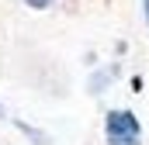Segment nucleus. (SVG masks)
Masks as SVG:
<instances>
[{
  "mask_svg": "<svg viewBox=\"0 0 149 145\" xmlns=\"http://www.w3.org/2000/svg\"><path fill=\"white\" fill-rule=\"evenodd\" d=\"M104 142L108 145H142V121L128 107H111L104 114Z\"/></svg>",
  "mask_w": 149,
  "mask_h": 145,
  "instance_id": "f257e3e1",
  "label": "nucleus"
},
{
  "mask_svg": "<svg viewBox=\"0 0 149 145\" xmlns=\"http://www.w3.org/2000/svg\"><path fill=\"white\" fill-rule=\"evenodd\" d=\"M111 79H114V66H111V69L94 72V79H90V93H101L104 86H111Z\"/></svg>",
  "mask_w": 149,
  "mask_h": 145,
  "instance_id": "f03ea898",
  "label": "nucleus"
},
{
  "mask_svg": "<svg viewBox=\"0 0 149 145\" xmlns=\"http://www.w3.org/2000/svg\"><path fill=\"white\" fill-rule=\"evenodd\" d=\"M17 128H21V131H24V135H28V138H31L35 145H52V138H49L45 131H38V128H31V124H24V121H17Z\"/></svg>",
  "mask_w": 149,
  "mask_h": 145,
  "instance_id": "7ed1b4c3",
  "label": "nucleus"
},
{
  "mask_svg": "<svg viewBox=\"0 0 149 145\" xmlns=\"http://www.w3.org/2000/svg\"><path fill=\"white\" fill-rule=\"evenodd\" d=\"M24 3H28V7H35V10H45V7H52L56 0H24Z\"/></svg>",
  "mask_w": 149,
  "mask_h": 145,
  "instance_id": "20e7f679",
  "label": "nucleus"
},
{
  "mask_svg": "<svg viewBox=\"0 0 149 145\" xmlns=\"http://www.w3.org/2000/svg\"><path fill=\"white\" fill-rule=\"evenodd\" d=\"M142 17H146V28H149V0H142Z\"/></svg>",
  "mask_w": 149,
  "mask_h": 145,
  "instance_id": "39448f33",
  "label": "nucleus"
},
{
  "mask_svg": "<svg viewBox=\"0 0 149 145\" xmlns=\"http://www.w3.org/2000/svg\"><path fill=\"white\" fill-rule=\"evenodd\" d=\"M0 117H3V107H0Z\"/></svg>",
  "mask_w": 149,
  "mask_h": 145,
  "instance_id": "423d86ee",
  "label": "nucleus"
}]
</instances>
